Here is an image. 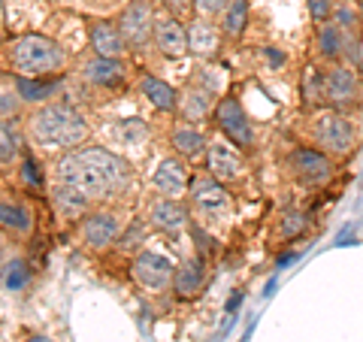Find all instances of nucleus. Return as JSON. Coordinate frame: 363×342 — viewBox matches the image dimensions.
<instances>
[{"label":"nucleus","instance_id":"nucleus-1","mask_svg":"<svg viewBox=\"0 0 363 342\" xmlns=\"http://www.w3.org/2000/svg\"><path fill=\"white\" fill-rule=\"evenodd\" d=\"M130 179V167L116 152L100 145H79L55 161V182L73 185L91 200H106L124 191Z\"/></svg>","mask_w":363,"mask_h":342},{"label":"nucleus","instance_id":"nucleus-2","mask_svg":"<svg viewBox=\"0 0 363 342\" xmlns=\"http://www.w3.org/2000/svg\"><path fill=\"white\" fill-rule=\"evenodd\" d=\"M88 121L70 104H43L30 112L28 133L30 140L49 152H70L79 149L88 136Z\"/></svg>","mask_w":363,"mask_h":342},{"label":"nucleus","instance_id":"nucleus-3","mask_svg":"<svg viewBox=\"0 0 363 342\" xmlns=\"http://www.w3.org/2000/svg\"><path fill=\"white\" fill-rule=\"evenodd\" d=\"M6 58L18 76L43 79V76L64 70L67 52L61 49V43L52 40V37H43V33H21V37H16L6 45Z\"/></svg>","mask_w":363,"mask_h":342},{"label":"nucleus","instance_id":"nucleus-4","mask_svg":"<svg viewBox=\"0 0 363 342\" xmlns=\"http://www.w3.org/2000/svg\"><path fill=\"white\" fill-rule=\"evenodd\" d=\"M312 140L330 158H345L357 145V128L342 109H324L312 121Z\"/></svg>","mask_w":363,"mask_h":342},{"label":"nucleus","instance_id":"nucleus-5","mask_svg":"<svg viewBox=\"0 0 363 342\" xmlns=\"http://www.w3.org/2000/svg\"><path fill=\"white\" fill-rule=\"evenodd\" d=\"M155 21H157V16H155V6L149 0H130V4L121 9L116 25L121 31L124 43H128V49L140 52L149 43H155Z\"/></svg>","mask_w":363,"mask_h":342},{"label":"nucleus","instance_id":"nucleus-6","mask_svg":"<svg viewBox=\"0 0 363 342\" xmlns=\"http://www.w3.org/2000/svg\"><path fill=\"white\" fill-rule=\"evenodd\" d=\"M285 170L291 179H297L300 185H324L333 176V158L321 149H309V145H297L285 158Z\"/></svg>","mask_w":363,"mask_h":342},{"label":"nucleus","instance_id":"nucleus-7","mask_svg":"<svg viewBox=\"0 0 363 342\" xmlns=\"http://www.w3.org/2000/svg\"><path fill=\"white\" fill-rule=\"evenodd\" d=\"M215 124H218V131L224 133V140H230L233 145H240V149L255 145L252 118H248V112L242 109V104L236 97L218 100V106H215Z\"/></svg>","mask_w":363,"mask_h":342},{"label":"nucleus","instance_id":"nucleus-8","mask_svg":"<svg viewBox=\"0 0 363 342\" xmlns=\"http://www.w3.org/2000/svg\"><path fill=\"white\" fill-rule=\"evenodd\" d=\"M130 272L145 291H155V294L173 288V279H176L173 260H169L167 255H157V252H140L133 258Z\"/></svg>","mask_w":363,"mask_h":342},{"label":"nucleus","instance_id":"nucleus-9","mask_svg":"<svg viewBox=\"0 0 363 342\" xmlns=\"http://www.w3.org/2000/svg\"><path fill=\"white\" fill-rule=\"evenodd\" d=\"M360 100V79L348 64H336L324 76V104L333 109H348Z\"/></svg>","mask_w":363,"mask_h":342},{"label":"nucleus","instance_id":"nucleus-10","mask_svg":"<svg viewBox=\"0 0 363 342\" xmlns=\"http://www.w3.org/2000/svg\"><path fill=\"white\" fill-rule=\"evenodd\" d=\"M191 203H194V209L200 215H206V219H221V215L230 209V194H227L224 182H218L215 176H200L194 179V185H191Z\"/></svg>","mask_w":363,"mask_h":342},{"label":"nucleus","instance_id":"nucleus-11","mask_svg":"<svg viewBox=\"0 0 363 342\" xmlns=\"http://www.w3.org/2000/svg\"><path fill=\"white\" fill-rule=\"evenodd\" d=\"M206 170L209 176H215L218 182H233L242 176L245 161L240 155V145H233L230 140H215L206 149Z\"/></svg>","mask_w":363,"mask_h":342},{"label":"nucleus","instance_id":"nucleus-12","mask_svg":"<svg viewBox=\"0 0 363 342\" xmlns=\"http://www.w3.org/2000/svg\"><path fill=\"white\" fill-rule=\"evenodd\" d=\"M155 49L164 58H185L191 52L188 28L182 25L179 16H157L155 21Z\"/></svg>","mask_w":363,"mask_h":342},{"label":"nucleus","instance_id":"nucleus-13","mask_svg":"<svg viewBox=\"0 0 363 342\" xmlns=\"http://www.w3.org/2000/svg\"><path fill=\"white\" fill-rule=\"evenodd\" d=\"M152 188L164 197H182L188 191V167L185 158H164L152 173Z\"/></svg>","mask_w":363,"mask_h":342},{"label":"nucleus","instance_id":"nucleus-14","mask_svg":"<svg viewBox=\"0 0 363 342\" xmlns=\"http://www.w3.org/2000/svg\"><path fill=\"white\" fill-rule=\"evenodd\" d=\"M88 43L100 58H118L121 61V55L128 52V43H124L118 25L116 21H104V18H97L88 25Z\"/></svg>","mask_w":363,"mask_h":342},{"label":"nucleus","instance_id":"nucleus-15","mask_svg":"<svg viewBox=\"0 0 363 342\" xmlns=\"http://www.w3.org/2000/svg\"><path fill=\"white\" fill-rule=\"evenodd\" d=\"M121 236V219L116 212H94V215H85V224H82V239L91 248H106L112 243H118Z\"/></svg>","mask_w":363,"mask_h":342},{"label":"nucleus","instance_id":"nucleus-16","mask_svg":"<svg viewBox=\"0 0 363 342\" xmlns=\"http://www.w3.org/2000/svg\"><path fill=\"white\" fill-rule=\"evenodd\" d=\"M149 221L164 233H179L188 227L191 212L185 203H179V197H161L149 206Z\"/></svg>","mask_w":363,"mask_h":342},{"label":"nucleus","instance_id":"nucleus-17","mask_svg":"<svg viewBox=\"0 0 363 342\" xmlns=\"http://www.w3.org/2000/svg\"><path fill=\"white\" fill-rule=\"evenodd\" d=\"M203 285H206V267H203V260L200 258H185L176 267V279H173L176 297H182V300L197 297V294L203 291Z\"/></svg>","mask_w":363,"mask_h":342},{"label":"nucleus","instance_id":"nucleus-18","mask_svg":"<svg viewBox=\"0 0 363 342\" xmlns=\"http://www.w3.org/2000/svg\"><path fill=\"white\" fill-rule=\"evenodd\" d=\"M215 106H218L215 104V91L206 85H191L179 94V112L188 121H203L209 112H215Z\"/></svg>","mask_w":363,"mask_h":342},{"label":"nucleus","instance_id":"nucleus-19","mask_svg":"<svg viewBox=\"0 0 363 342\" xmlns=\"http://www.w3.org/2000/svg\"><path fill=\"white\" fill-rule=\"evenodd\" d=\"M218 40H221V31L212 25V18H197L188 25V43H191V55L197 58H209L218 49Z\"/></svg>","mask_w":363,"mask_h":342},{"label":"nucleus","instance_id":"nucleus-20","mask_svg":"<svg viewBox=\"0 0 363 342\" xmlns=\"http://www.w3.org/2000/svg\"><path fill=\"white\" fill-rule=\"evenodd\" d=\"M82 76L100 88H109L124 79V64L118 58H100V55H94V58H88L82 64Z\"/></svg>","mask_w":363,"mask_h":342},{"label":"nucleus","instance_id":"nucleus-21","mask_svg":"<svg viewBox=\"0 0 363 342\" xmlns=\"http://www.w3.org/2000/svg\"><path fill=\"white\" fill-rule=\"evenodd\" d=\"M52 203H55V209H58L64 219H79V215L88 212V206H91L94 200H91L88 194H82L79 188H73V185L55 182V188H52Z\"/></svg>","mask_w":363,"mask_h":342},{"label":"nucleus","instance_id":"nucleus-22","mask_svg":"<svg viewBox=\"0 0 363 342\" xmlns=\"http://www.w3.org/2000/svg\"><path fill=\"white\" fill-rule=\"evenodd\" d=\"M140 91H143V97L149 100L155 109H161V112H176V109H179V94H176V88L167 85L164 79L145 73V76H140Z\"/></svg>","mask_w":363,"mask_h":342},{"label":"nucleus","instance_id":"nucleus-23","mask_svg":"<svg viewBox=\"0 0 363 342\" xmlns=\"http://www.w3.org/2000/svg\"><path fill=\"white\" fill-rule=\"evenodd\" d=\"M169 145H173V152L179 158H185V161H191V158H200L203 152L209 149L206 143V133L191 128V124H179V128H173V133H169Z\"/></svg>","mask_w":363,"mask_h":342},{"label":"nucleus","instance_id":"nucleus-24","mask_svg":"<svg viewBox=\"0 0 363 342\" xmlns=\"http://www.w3.org/2000/svg\"><path fill=\"white\" fill-rule=\"evenodd\" d=\"M61 79H33V76H16V91L25 104H45L52 94H58Z\"/></svg>","mask_w":363,"mask_h":342},{"label":"nucleus","instance_id":"nucleus-25","mask_svg":"<svg viewBox=\"0 0 363 342\" xmlns=\"http://www.w3.org/2000/svg\"><path fill=\"white\" fill-rule=\"evenodd\" d=\"M318 52H321V58H327V61H339L345 55V33L333 18L318 25Z\"/></svg>","mask_w":363,"mask_h":342},{"label":"nucleus","instance_id":"nucleus-26","mask_svg":"<svg viewBox=\"0 0 363 342\" xmlns=\"http://www.w3.org/2000/svg\"><path fill=\"white\" fill-rule=\"evenodd\" d=\"M248 25V0H230V6L221 16V33L230 40H240Z\"/></svg>","mask_w":363,"mask_h":342},{"label":"nucleus","instance_id":"nucleus-27","mask_svg":"<svg viewBox=\"0 0 363 342\" xmlns=\"http://www.w3.org/2000/svg\"><path fill=\"white\" fill-rule=\"evenodd\" d=\"M0 221H4L6 231H18V233L30 231V212L21 206V203L6 200V197H4V203H0Z\"/></svg>","mask_w":363,"mask_h":342},{"label":"nucleus","instance_id":"nucleus-28","mask_svg":"<svg viewBox=\"0 0 363 342\" xmlns=\"http://www.w3.org/2000/svg\"><path fill=\"white\" fill-rule=\"evenodd\" d=\"M18 152H21V136L16 131V124L4 118V124H0V161H4V167L13 164Z\"/></svg>","mask_w":363,"mask_h":342},{"label":"nucleus","instance_id":"nucleus-29","mask_svg":"<svg viewBox=\"0 0 363 342\" xmlns=\"http://www.w3.org/2000/svg\"><path fill=\"white\" fill-rule=\"evenodd\" d=\"M324 76L327 73H318L315 67H309V70L303 73V97L309 106L324 104Z\"/></svg>","mask_w":363,"mask_h":342},{"label":"nucleus","instance_id":"nucleus-30","mask_svg":"<svg viewBox=\"0 0 363 342\" xmlns=\"http://www.w3.org/2000/svg\"><path fill=\"white\" fill-rule=\"evenodd\" d=\"M306 227H309V215L300 212V209H288L279 219V236L281 239H294V236H300Z\"/></svg>","mask_w":363,"mask_h":342},{"label":"nucleus","instance_id":"nucleus-31","mask_svg":"<svg viewBox=\"0 0 363 342\" xmlns=\"http://www.w3.org/2000/svg\"><path fill=\"white\" fill-rule=\"evenodd\" d=\"M4 285L6 291H21L28 285V267L25 260H6L4 267Z\"/></svg>","mask_w":363,"mask_h":342},{"label":"nucleus","instance_id":"nucleus-32","mask_svg":"<svg viewBox=\"0 0 363 342\" xmlns=\"http://www.w3.org/2000/svg\"><path fill=\"white\" fill-rule=\"evenodd\" d=\"M118 128H121V140L128 143V145L143 143V140H145V133H149V131H145V124H143L140 118H124V121L118 124Z\"/></svg>","mask_w":363,"mask_h":342},{"label":"nucleus","instance_id":"nucleus-33","mask_svg":"<svg viewBox=\"0 0 363 342\" xmlns=\"http://www.w3.org/2000/svg\"><path fill=\"white\" fill-rule=\"evenodd\" d=\"M306 6H309V16L318 21V25L330 21V18H333V13H336L333 0H306Z\"/></svg>","mask_w":363,"mask_h":342},{"label":"nucleus","instance_id":"nucleus-34","mask_svg":"<svg viewBox=\"0 0 363 342\" xmlns=\"http://www.w3.org/2000/svg\"><path fill=\"white\" fill-rule=\"evenodd\" d=\"M230 6V0H194V9L203 18H212V16H224V9Z\"/></svg>","mask_w":363,"mask_h":342},{"label":"nucleus","instance_id":"nucleus-35","mask_svg":"<svg viewBox=\"0 0 363 342\" xmlns=\"http://www.w3.org/2000/svg\"><path fill=\"white\" fill-rule=\"evenodd\" d=\"M18 91H9V85H4V91H0V106H4V118L9 116H16V109H18Z\"/></svg>","mask_w":363,"mask_h":342},{"label":"nucleus","instance_id":"nucleus-36","mask_svg":"<svg viewBox=\"0 0 363 342\" xmlns=\"http://www.w3.org/2000/svg\"><path fill=\"white\" fill-rule=\"evenodd\" d=\"M21 176H25V182H28V185H40V182H43L40 164L33 161V158H28V161H25V167H21Z\"/></svg>","mask_w":363,"mask_h":342},{"label":"nucleus","instance_id":"nucleus-37","mask_svg":"<svg viewBox=\"0 0 363 342\" xmlns=\"http://www.w3.org/2000/svg\"><path fill=\"white\" fill-rule=\"evenodd\" d=\"M164 6L169 9V16H182L188 6H194V0H164Z\"/></svg>","mask_w":363,"mask_h":342},{"label":"nucleus","instance_id":"nucleus-38","mask_svg":"<svg viewBox=\"0 0 363 342\" xmlns=\"http://www.w3.org/2000/svg\"><path fill=\"white\" fill-rule=\"evenodd\" d=\"M28 342H52V339H45V336H30Z\"/></svg>","mask_w":363,"mask_h":342}]
</instances>
